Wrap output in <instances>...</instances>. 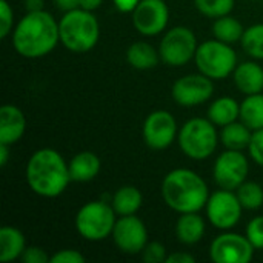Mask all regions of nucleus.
Masks as SVG:
<instances>
[{
	"label": "nucleus",
	"instance_id": "nucleus-1",
	"mask_svg": "<svg viewBox=\"0 0 263 263\" xmlns=\"http://www.w3.org/2000/svg\"><path fill=\"white\" fill-rule=\"evenodd\" d=\"M59 42V22L43 9L28 12L12 31V45L25 59L43 57L49 54Z\"/></svg>",
	"mask_w": 263,
	"mask_h": 263
},
{
	"label": "nucleus",
	"instance_id": "nucleus-2",
	"mask_svg": "<svg viewBox=\"0 0 263 263\" xmlns=\"http://www.w3.org/2000/svg\"><path fill=\"white\" fill-rule=\"evenodd\" d=\"M26 182L32 193L42 197H57L71 182L68 163L55 149L42 148L28 160Z\"/></svg>",
	"mask_w": 263,
	"mask_h": 263
},
{
	"label": "nucleus",
	"instance_id": "nucleus-3",
	"mask_svg": "<svg viewBox=\"0 0 263 263\" xmlns=\"http://www.w3.org/2000/svg\"><path fill=\"white\" fill-rule=\"evenodd\" d=\"M162 197L176 213H199L206 206L210 190L206 182L197 173L177 168L163 177Z\"/></svg>",
	"mask_w": 263,
	"mask_h": 263
},
{
	"label": "nucleus",
	"instance_id": "nucleus-4",
	"mask_svg": "<svg viewBox=\"0 0 263 263\" xmlns=\"http://www.w3.org/2000/svg\"><path fill=\"white\" fill-rule=\"evenodd\" d=\"M59 34L62 45L72 52L91 51L100 37V26L92 11L76 8L63 14L59 22Z\"/></svg>",
	"mask_w": 263,
	"mask_h": 263
},
{
	"label": "nucleus",
	"instance_id": "nucleus-5",
	"mask_svg": "<svg viewBox=\"0 0 263 263\" xmlns=\"http://www.w3.org/2000/svg\"><path fill=\"white\" fill-rule=\"evenodd\" d=\"M177 142L186 157L193 160H205L216 151L219 134L216 125L208 117H196L188 120L179 129Z\"/></svg>",
	"mask_w": 263,
	"mask_h": 263
},
{
	"label": "nucleus",
	"instance_id": "nucleus-6",
	"mask_svg": "<svg viewBox=\"0 0 263 263\" xmlns=\"http://www.w3.org/2000/svg\"><path fill=\"white\" fill-rule=\"evenodd\" d=\"M199 72L213 80H223L230 77L237 66V54L230 43L217 39L206 40L197 46L194 55Z\"/></svg>",
	"mask_w": 263,
	"mask_h": 263
},
{
	"label": "nucleus",
	"instance_id": "nucleus-7",
	"mask_svg": "<svg viewBox=\"0 0 263 263\" xmlns=\"http://www.w3.org/2000/svg\"><path fill=\"white\" fill-rule=\"evenodd\" d=\"M116 211L112 205H108L102 200H94L83 205L76 216L77 233L89 240L100 242L112 234L114 225L117 222Z\"/></svg>",
	"mask_w": 263,
	"mask_h": 263
},
{
	"label": "nucleus",
	"instance_id": "nucleus-8",
	"mask_svg": "<svg viewBox=\"0 0 263 263\" xmlns=\"http://www.w3.org/2000/svg\"><path fill=\"white\" fill-rule=\"evenodd\" d=\"M196 34L186 26H174L165 32L160 40V60L170 66L179 68L194 59L197 51Z\"/></svg>",
	"mask_w": 263,
	"mask_h": 263
},
{
	"label": "nucleus",
	"instance_id": "nucleus-9",
	"mask_svg": "<svg viewBox=\"0 0 263 263\" xmlns=\"http://www.w3.org/2000/svg\"><path fill=\"white\" fill-rule=\"evenodd\" d=\"M205 208L211 225L222 231H230L231 228H234L239 223L243 210L237 194L231 190L223 188L210 194Z\"/></svg>",
	"mask_w": 263,
	"mask_h": 263
},
{
	"label": "nucleus",
	"instance_id": "nucleus-10",
	"mask_svg": "<svg viewBox=\"0 0 263 263\" xmlns=\"http://www.w3.org/2000/svg\"><path fill=\"white\" fill-rule=\"evenodd\" d=\"M250 163L247 156L237 149L223 151L214 163L213 176L219 188L236 191L248 177Z\"/></svg>",
	"mask_w": 263,
	"mask_h": 263
},
{
	"label": "nucleus",
	"instance_id": "nucleus-11",
	"mask_svg": "<svg viewBox=\"0 0 263 263\" xmlns=\"http://www.w3.org/2000/svg\"><path fill=\"white\" fill-rule=\"evenodd\" d=\"M254 247L247 236L222 233L210 247V257L216 263H248L253 260Z\"/></svg>",
	"mask_w": 263,
	"mask_h": 263
},
{
	"label": "nucleus",
	"instance_id": "nucleus-12",
	"mask_svg": "<svg viewBox=\"0 0 263 263\" xmlns=\"http://www.w3.org/2000/svg\"><path fill=\"white\" fill-rule=\"evenodd\" d=\"M143 140L151 149H166L176 139L177 122L170 111L157 109L153 111L143 122Z\"/></svg>",
	"mask_w": 263,
	"mask_h": 263
},
{
	"label": "nucleus",
	"instance_id": "nucleus-13",
	"mask_svg": "<svg viewBox=\"0 0 263 263\" xmlns=\"http://www.w3.org/2000/svg\"><path fill=\"white\" fill-rule=\"evenodd\" d=\"M214 92L213 79L205 74H188L177 79L173 85V99L177 105L191 108L202 105L211 99Z\"/></svg>",
	"mask_w": 263,
	"mask_h": 263
},
{
	"label": "nucleus",
	"instance_id": "nucleus-14",
	"mask_svg": "<svg viewBox=\"0 0 263 263\" xmlns=\"http://www.w3.org/2000/svg\"><path fill=\"white\" fill-rule=\"evenodd\" d=\"M111 236L116 247L125 254H139L148 243L146 227L136 214L120 216Z\"/></svg>",
	"mask_w": 263,
	"mask_h": 263
},
{
	"label": "nucleus",
	"instance_id": "nucleus-15",
	"mask_svg": "<svg viewBox=\"0 0 263 263\" xmlns=\"http://www.w3.org/2000/svg\"><path fill=\"white\" fill-rule=\"evenodd\" d=\"M170 11L165 0H140L133 11V25L142 34L154 37L166 29Z\"/></svg>",
	"mask_w": 263,
	"mask_h": 263
},
{
	"label": "nucleus",
	"instance_id": "nucleus-16",
	"mask_svg": "<svg viewBox=\"0 0 263 263\" xmlns=\"http://www.w3.org/2000/svg\"><path fill=\"white\" fill-rule=\"evenodd\" d=\"M26 129V119L20 108L14 105H3L0 108V143H17Z\"/></svg>",
	"mask_w": 263,
	"mask_h": 263
},
{
	"label": "nucleus",
	"instance_id": "nucleus-17",
	"mask_svg": "<svg viewBox=\"0 0 263 263\" xmlns=\"http://www.w3.org/2000/svg\"><path fill=\"white\" fill-rule=\"evenodd\" d=\"M234 83L237 89L245 94H259L263 91V68L256 62H243L236 66Z\"/></svg>",
	"mask_w": 263,
	"mask_h": 263
},
{
	"label": "nucleus",
	"instance_id": "nucleus-18",
	"mask_svg": "<svg viewBox=\"0 0 263 263\" xmlns=\"http://www.w3.org/2000/svg\"><path fill=\"white\" fill-rule=\"evenodd\" d=\"M100 166L102 163L99 156H96L92 151H82L76 154L68 163L69 177L72 182L79 183L91 182L100 173Z\"/></svg>",
	"mask_w": 263,
	"mask_h": 263
},
{
	"label": "nucleus",
	"instance_id": "nucleus-19",
	"mask_svg": "<svg viewBox=\"0 0 263 263\" xmlns=\"http://www.w3.org/2000/svg\"><path fill=\"white\" fill-rule=\"evenodd\" d=\"M176 236L183 245H196L205 236V222L197 213L180 214L176 223Z\"/></svg>",
	"mask_w": 263,
	"mask_h": 263
},
{
	"label": "nucleus",
	"instance_id": "nucleus-20",
	"mask_svg": "<svg viewBox=\"0 0 263 263\" xmlns=\"http://www.w3.org/2000/svg\"><path fill=\"white\" fill-rule=\"evenodd\" d=\"M25 248V236L20 230L14 227H3L0 230V262L20 259Z\"/></svg>",
	"mask_w": 263,
	"mask_h": 263
},
{
	"label": "nucleus",
	"instance_id": "nucleus-21",
	"mask_svg": "<svg viewBox=\"0 0 263 263\" xmlns=\"http://www.w3.org/2000/svg\"><path fill=\"white\" fill-rule=\"evenodd\" d=\"M240 117V103L233 97H220L216 99L208 108V119L216 126H227Z\"/></svg>",
	"mask_w": 263,
	"mask_h": 263
},
{
	"label": "nucleus",
	"instance_id": "nucleus-22",
	"mask_svg": "<svg viewBox=\"0 0 263 263\" xmlns=\"http://www.w3.org/2000/svg\"><path fill=\"white\" fill-rule=\"evenodd\" d=\"M142 202V193L136 186L125 185L114 193L111 205L117 216H133L140 210Z\"/></svg>",
	"mask_w": 263,
	"mask_h": 263
},
{
	"label": "nucleus",
	"instance_id": "nucleus-23",
	"mask_svg": "<svg viewBox=\"0 0 263 263\" xmlns=\"http://www.w3.org/2000/svg\"><path fill=\"white\" fill-rule=\"evenodd\" d=\"M159 59H160L159 51H156L154 46L146 42H136L126 51L128 63L140 71L153 69L154 66H157Z\"/></svg>",
	"mask_w": 263,
	"mask_h": 263
},
{
	"label": "nucleus",
	"instance_id": "nucleus-24",
	"mask_svg": "<svg viewBox=\"0 0 263 263\" xmlns=\"http://www.w3.org/2000/svg\"><path fill=\"white\" fill-rule=\"evenodd\" d=\"M253 137V131L243 122H233L222 128L220 131V142L227 149H237L243 151L250 146Z\"/></svg>",
	"mask_w": 263,
	"mask_h": 263
},
{
	"label": "nucleus",
	"instance_id": "nucleus-25",
	"mask_svg": "<svg viewBox=\"0 0 263 263\" xmlns=\"http://www.w3.org/2000/svg\"><path fill=\"white\" fill-rule=\"evenodd\" d=\"M240 122H243L251 131L263 128V94H251L240 103Z\"/></svg>",
	"mask_w": 263,
	"mask_h": 263
},
{
	"label": "nucleus",
	"instance_id": "nucleus-26",
	"mask_svg": "<svg viewBox=\"0 0 263 263\" xmlns=\"http://www.w3.org/2000/svg\"><path fill=\"white\" fill-rule=\"evenodd\" d=\"M243 32H245L243 25L237 18L231 17L230 14L216 18V22L213 25L214 39H217L220 42H225V43H230V45H233L236 42H240Z\"/></svg>",
	"mask_w": 263,
	"mask_h": 263
},
{
	"label": "nucleus",
	"instance_id": "nucleus-27",
	"mask_svg": "<svg viewBox=\"0 0 263 263\" xmlns=\"http://www.w3.org/2000/svg\"><path fill=\"white\" fill-rule=\"evenodd\" d=\"M240 43L243 51L250 57L256 60H263V23H256L247 28Z\"/></svg>",
	"mask_w": 263,
	"mask_h": 263
},
{
	"label": "nucleus",
	"instance_id": "nucleus-28",
	"mask_svg": "<svg viewBox=\"0 0 263 263\" xmlns=\"http://www.w3.org/2000/svg\"><path fill=\"white\" fill-rule=\"evenodd\" d=\"M236 194L243 210H259L260 206H263V188L256 182L245 180L236 190Z\"/></svg>",
	"mask_w": 263,
	"mask_h": 263
},
{
	"label": "nucleus",
	"instance_id": "nucleus-29",
	"mask_svg": "<svg viewBox=\"0 0 263 263\" xmlns=\"http://www.w3.org/2000/svg\"><path fill=\"white\" fill-rule=\"evenodd\" d=\"M194 5L200 14L210 18L228 15L234 9V0H194Z\"/></svg>",
	"mask_w": 263,
	"mask_h": 263
},
{
	"label": "nucleus",
	"instance_id": "nucleus-30",
	"mask_svg": "<svg viewBox=\"0 0 263 263\" xmlns=\"http://www.w3.org/2000/svg\"><path fill=\"white\" fill-rule=\"evenodd\" d=\"M140 254H142L143 262L146 263L166 262V257H168L165 247L159 242H148Z\"/></svg>",
	"mask_w": 263,
	"mask_h": 263
},
{
	"label": "nucleus",
	"instance_id": "nucleus-31",
	"mask_svg": "<svg viewBox=\"0 0 263 263\" xmlns=\"http://www.w3.org/2000/svg\"><path fill=\"white\" fill-rule=\"evenodd\" d=\"M247 237L256 250H263V216H257L247 225Z\"/></svg>",
	"mask_w": 263,
	"mask_h": 263
},
{
	"label": "nucleus",
	"instance_id": "nucleus-32",
	"mask_svg": "<svg viewBox=\"0 0 263 263\" xmlns=\"http://www.w3.org/2000/svg\"><path fill=\"white\" fill-rule=\"evenodd\" d=\"M14 12L8 0H0V37L5 39L12 31Z\"/></svg>",
	"mask_w": 263,
	"mask_h": 263
},
{
	"label": "nucleus",
	"instance_id": "nucleus-33",
	"mask_svg": "<svg viewBox=\"0 0 263 263\" xmlns=\"http://www.w3.org/2000/svg\"><path fill=\"white\" fill-rule=\"evenodd\" d=\"M250 156L253 157V160L263 168V128L253 131V137L248 146Z\"/></svg>",
	"mask_w": 263,
	"mask_h": 263
},
{
	"label": "nucleus",
	"instance_id": "nucleus-34",
	"mask_svg": "<svg viewBox=\"0 0 263 263\" xmlns=\"http://www.w3.org/2000/svg\"><path fill=\"white\" fill-rule=\"evenodd\" d=\"M51 263H83L85 262V256L76 250H62L57 251L54 256H51L49 259Z\"/></svg>",
	"mask_w": 263,
	"mask_h": 263
},
{
	"label": "nucleus",
	"instance_id": "nucleus-35",
	"mask_svg": "<svg viewBox=\"0 0 263 263\" xmlns=\"http://www.w3.org/2000/svg\"><path fill=\"white\" fill-rule=\"evenodd\" d=\"M49 259L51 257L45 253V250L37 247L25 248V251L20 256V260L23 263H46L49 262Z\"/></svg>",
	"mask_w": 263,
	"mask_h": 263
},
{
	"label": "nucleus",
	"instance_id": "nucleus-36",
	"mask_svg": "<svg viewBox=\"0 0 263 263\" xmlns=\"http://www.w3.org/2000/svg\"><path fill=\"white\" fill-rule=\"evenodd\" d=\"M196 259L188 254V253H182V251H177V253H173L166 257V262L165 263H194Z\"/></svg>",
	"mask_w": 263,
	"mask_h": 263
},
{
	"label": "nucleus",
	"instance_id": "nucleus-37",
	"mask_svg": "<svg viewBox=\"0 0 263 263\" xmlns=\"http://www.w3.org/2000/svg\"><path fill=\"white\" fill-rule=\"evenodd\" d=\"M116 8L122 12H133L140 0H112Z\"/></svg>",
	"mask_w": 263,
	"mask_h": 263
},
{
	"label": "nucleus",
	"instance_id": "nucleus-38",
	"mask_svg": "<svg viewBox=\"0 0 263 263\" xmlns=\"http://www.w3.org/2000/svg\"><path fill=\"white\" fill-rule=\"evenodd\" d=\"M55 5L63 12H68V11H72L76 8H80L79 0H55Z\"/></svg>",
	"mask_w": 263,
	"mask_h": 263
},
{
	"label": "nucleus",
	"instance_id": "nucleus-39",
	"mask_svg": "<svg viewBox=\"0 0 263 263\" xmlns=\"http://www.w3.org/2000/svg\"><path fill=\"white\" fill-rule=\"evenodd\" d=\"M102 2L103 0H79V5L86 11H96L97 8H100Z\"/></svg>",
	"mask_w": 263,
	"mask_h": 263
},
{
	"label": "nucleus",
	"instance_id": "nucleus-40",
	"mask_svg": "<svg viewBox=\"0 0 263 263\" xmlns=\"http://www.w3.org/2000/svg\"><path fill=\"white\" fill-rule=\"evenodd\" d=\"M26 9L28 12H34V11H42L43 9V0H25Z\"/></svg>",
	"mask_w": 263,
	"mask_h": 263
},
{
	"label": "nucleus",
	"instance_id": "nucleus-41",
	"mask_svg": "<svg viewBox=\"0 0 263 263\" xmlns=\"http://www.w3.org/2000/svg\"><path fill=\"white\" fill-rule=\"evenodd\" d=\"M9 159V145L0 143V166H6Z\"/></svg>",
	"mask_w": 263,
	"mask_h": 263
}]
</instances>
